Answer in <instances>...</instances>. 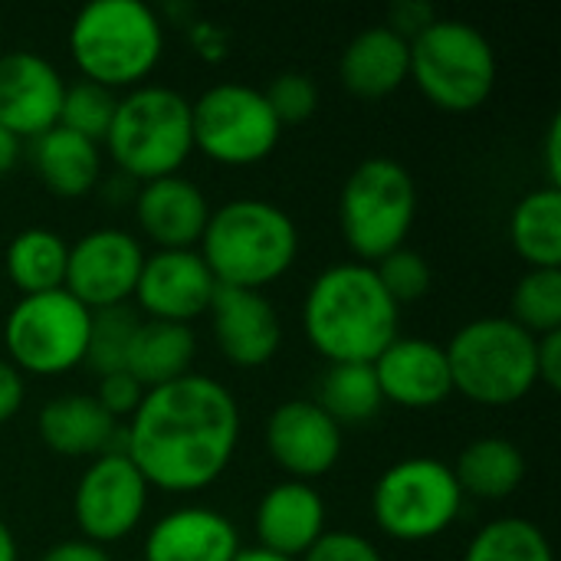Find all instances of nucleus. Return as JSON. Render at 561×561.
I'll use <instances>...</instances> for the list:
<instances>
[{
	"label": "nucleus",
	"instance_id": "obj_1",
	"mask_svg": "<svg viewBox=\"0 0 561 561\" xmlns=\"http://www.w3.org/2000/svg\"><path fill=\"white\" fill-rule=\"evenodd\" d=\"M237 437L233 391L210 375L187 371L141 394L125 427V454L148 483L191 493L227 470Z\"/></svg>",
	"mask_w": 561,
	"mask_h": 561
},
{
	"label": "nucleus",
	"instance_id": "obj_2",
	"mask_svg": "<svg viewBox=\"0 0 561 561\" xmlns=\"http://www.w3.org/2000/svg\"><path fill=\"white\" fill-rule=\"evenodd\" d=\"M306 335L329 362H375L398 339V302L371 263L325 266L302 302Z\"/></svg>",
	"mask_w": 561,
	"mask_h": 561
},
{
	"label": "nucleus",
	"instance_id": "obj_3",
	"mask_svg": "<svg viewBox=\"0 0 561 561\" xmlns=\"http://www.w3.org/2000/svg\"><path fill=\"white\" fill-rule=\"evenodd\" d=\"M296 250V220L279 204L263 197H233L210 210L197 253L217 283L260 289L293 266Z\"/></svg>",
	"mask_w": 561,
	"mask_h": 561
},
{
	"label": "nucleus",
	"instance_id": "obj_4",
	"mask_svg": "<svg viewBox=\"0 0 561 561\" xmlns=\"http://www.w3.org/2000/svg\"><path fill=\"white\" fill-rule=\"evenodd\" d=\"M164 46V26L145 0H89L72 26L69 49L99 85H131L151 72Z\"/></svg>",
	"mask_w": 561,
	"mask_h": 561
},
{
	"label": "nucleus",
	"instance_id": "obj_5",
	"mask_svg": "<svg viewBox=\"0 0 561 561\" xmlns=\"http://www.w3.org/2000/svg\"><path fill=\"white\" fill-rule=\"evenodd\" d=\"M105 141L112 158L131 178L154 181L178 174L194 148L191 102L171 85L141 82L125 99H118Z\"/></svg>",
	"mask_w": 561,
	"mask_h": 561
},
{
	"label": "nucleus",
	"instance_id": "obj_6",
	"mask_svg": "<svg viewBox=\"0 0 561 561\" xmlns=\"http://www.w3.org/2000/svg\"><path fill=\"white\" fill-rule=\"evenodd\" d=\"M444 352L454 388L480 404H513L539 381L536 335L510 316L470 319Z\"/></svg>",
	"mask_w": 561,
	"mask_h": 561
},
{
	"label": "nucleus",
	"instance_id": "obj_7",
	"mask_svg": "<svg viewBox=\"0 0 561 561\" xmlns=\"http://www.w3.org/2000/svg\"><path fill=\"white\" fill-rule=\"evenodd\" d=\"M411 76L421 92L450 112L486 102L496 82V53L480 26L467 20H431L411 39Z\"/></svg>",
	"mask_w": 561,
	"mask_h": 561
},
{
	"label": "nucleus",
	"instance_id": "obj_8",
	"mask_svg": "<svg viewBox=\"0 0 561 561\" xmlns=\"http://www.w3.org/2000/svg\"><path fill=\"white\" fill-rule=\"evenodd\" d=\"M417 214V187L411 171L388 158L375 154L352 168L339 194V220L345 243L362 260H378L388 250L401 247Z\"/></svg>",
	"mask_w": 561,
	"mask_h": 561
},
{
	"label": "nucleus",
	"instance_id": "obj_9",
	"mask_svg": "<svg viewBox=\"0 0 561 561\" xmlns=\"http://www.w3.org/2000/svg\"><path fill=\"white\" fill-rule=\"evenodd\" d=\"M463 503V490L437 457H404L391 463L371 493V510L378 526L394 539H431L444 533Z\"/></svg>",
	"mask_w": 561,
	"mask_h": 561
},
{
	"label": "nucleus",
	"instance_id": "obj_10",
	"mask_svg": "<svg viewBox=\"0 0 561 561\" xmlns=\"http://www.w3.org/2000/svg\"><path fill=\"white\" fill-rule=\"evenodd\" d=\"M89 339V309L66 289L20 296L3 322V342L13 365L33 375H59L82 362Z\"/></svg>",
	"mask_w": 561,
	"mask_h": 561
},
{
	"label": "nucleus",
	"instance_id": "obj_11",
	"mask_svg": "<svg viewBox=\"0 0 561 561\" xmlns=\"http://www.w3.org/2000/svg\"><path fill=\"white\" fill-rule=\"evenodd\" d=\"M194 145L224 164H253L279 141V118L263 89L247 82H217L191 102Z\"/></svg>",
	"mask_w": 561,
	"mask_h": 561
},
{
	"label": "nucleus",
	"instance_id": "obj_12",
	"mask_svg": "<svg viewBox=\"0 0 561 561\" xmlns=\"http://www.w3.org/2000/svg\"><path fill=\"white\" fill-rule=\"evenodd\" d=\"M145 500H148V480L138 473L128 454L105 450L79 477L72 513L79 529L89 536V542H112L138 526L145 513Z\"/></svg>",
	"mask_w": 561,
	"mask_h": 561
},
{
	"label": "nucleus",
	"instance_id": "obj_13",
	"mask_svg": "<svg viewBox=\"0 0 561 561\" xmlns=\"http://www.w3.org/2000/svg\"><path fill=\"white\" fill-rule=\"evenodd\" d=\"M145 253L141 243L118 227H99L82 233L69 247L62 286L85 306H115L135 293Z\"/></svg>",
	"mask_w": 561,
	"mask_h": 561
},
{
	"label": "nucleus",
	"instance_id": "obj_14",
	"mask_svg": "<svg viewBox=\"0 0 561 561\" xmlns=\"http://www.w3.org/2000/svg\"><path fill=\"white\" fill-rule=\"evenodd\" d=\"M266 447L293 480H312L332 470L342 454V424L332 421L312 398L283 401L266 417Z\"/></svg>",
	"mask_w": 561,
	"mask_h": 561
},
{
	"label": "nucleus",
	"instance_id": "obj_15",
	"mask_svg": "<svg viewBox=\"0 0 561 561\" xmlns=\"http://www.w3.org/2000/svg\"><path fill=\"white\" fill-rule=\"evenodd\" d=\"M62 92L66 82L46 56L33 49L0 53V125L16 138H36L53 128Z\"/></svg>",
	"mask_w": 561,
	"mask_h": 561
},
{
	"label": "nucleus",
	"instance_id": "obj_16",
	"mask_svg": "<svg viewBox=\"0 0 561 561\" xmlns=\"http://www.w3.org/2000/svg\"><path fill=\"white\" fill-rule=\"evenodd\" d=\"M214 289H217V279L194 247L158 250L145 256L138 283H135V296L151 319H168V322H184V325L194 316L207 312Z\"/></svg>",
	"mask_w": 561,
	"mask_h": 561
},
{
	"label": "nucleus",
	"instance_id": "obj_17",
	"mask_svg": "<svg viewBox=\"0 0 561 561\" xmlns=\"http://www.w3.org/2000/svg\"><path fill=\"white\" fill-rule=\"evenodd\" d=\"M210 322L217 345L224 355L237 365H263L276 355L283 325L276 316V306L260 289H240L217 283L210 296Z\"/></svg>",
	"mask_w": 561,
	"mask_h": 561
},
{
	"label": "nucleus",
	"instance_id": "obj_18",
	"mask_svg": "<svg viewBox=\"0 0 561 561\" xmlns=\"http://www.w3.org/2000/svg\"><path fill=\"white\" fill-rule=\"evenodd\" d=\"M371 365L381 398L404 408H431L454 391L447 352L431 339L398 335Z\"/></svg>",
	"mask_w": 561,
	"mask_h": 561
},
{
	"label": "nucleus",
	"instance_id": "obj_19",
	"mask_svg": "<svg viewBox=\"0 0 561 561\" xmlns=\"http://www.w3.org/2000/svg\"><path fill=\"white\" fill-rule=\"evenodd\" d=\"M237 552V526L207 506L171 510L145 539V561H233Z\"/></svg>",
	"mask_w": 561,
	"mask_h": 561
},
{
	"label": "nucleus",
	"instance_id": "obj_20",
	"mask_svg": "<svg viewBox=\"0 0 561 561\" xmlns=\"http://www.w3.org/2000/svg\"><path fill=\"white\" fill-rule=\"evenodd\" d=\"M135 214L141 230L154 243H161V250H191L204 237L210 204L194 181L181 174H164L145 181L135 201Z\"/></svg>",
	"mask_w": 561,
	"mask_h": 561
},
{
	"label": "nucleus",
	"instance_id": "obj_21",
	"mask_svg": "<svg viewBox=\"0 0 561 561\" xmlns=\"http://www.w3.org/2000/svg\"><path fill=\"white\" fill-rule=\"evenodd\" d=\"M325 533V503L306 480H283L260 496L256 536L263 549L299 559Z\"/></svg>",
	"mask_w": 561,
	"mask_h": 561
},
{
	"label": "nucleus",
	"instance_id": "obj_22",
	"mask_svg": "<svg viewBox=\"0 0 561 561\" xmlns=\"http://www.w3.org/2000/svg\"><path fill=\"white\" fill-rule=\"evenodd\" d=\"M411 69V49L408 36H401L391 23H375L358 30L339 59V76L345 89L365 99L388 95L404 82Z\"/></svg>",
	"mask_w": 561,
	"mask_h": 561
},
{
	"label": "nucleus",
	"instance_id": "obj_23",
	"mask_svg": "<svg viewBox=\"0 0 561 561\" xmlns=\"http://www.w3.org/2000/svg\"><path fill=\"white\" fill-rule=\"evenodd\" d=\"M39 437L66 457H99L115 447L118 424L95 394H59L39 411Z\"/></svg>",
	"mask_w": 561,
	"mask_h": 561
},
{
	"label": "nucleus",
	"instance_id": "obj_24",
	"mask_svg": "<svg viewBox=\"0 0 561 561\" xmlns=\"http://www.w3.org/2000/svg\"><path fill=\"white\" fill-rule=\"evenodd\" d=\"M194 352L197 342L191 325L168 322V319H141L125 355V371L141 388H158L164 381L187 375Z\"/></svg>",
	"mask_w": 561,
	"mask_h": 561
},
{
	"label": "nucleus",
	"instance_id": "obj_25",
	"mask_svg": "<svg viewBox=\"0 0 561 561\" xmlns=\"http://www.w3.org/2000/svg\"><path fill=\"white\" fill-rule=\"evenodd\" d=\"M33 168L53 194H85L99 178V145L62 125H53L33 141Z\"/></svg>",
	"mask_w": 561,
	"mask_h": 561
},
{
	"label": "nucleus",
	"instance_id": "obj_26",
	"mask_svg": "<svg viewBox=\"0 0 561 561\" xmlns=\"http://www.w3.org/2000/svg\"><path fill=\"white\" fill-rule=\"evenodd\" d=\"M454 477L463 493H473L480 500H503L523 483L526 457L506 437H480L460 450Z\"/></svg>",
	"mask_w": 561,
	"mask_h": 561
},
{
	"label": "nucleus",
	"instance_id": "obj_27",
	"mask_svg": "<svg viewBox=\"0 0 561 561\" xmlns=\"http://www.w3.org/2000/svg\"><path fill=\"white\" fill-rule=\"evenodd\" d=\"M510 237L533 266L561 263V187H533L510 217Z\"/></svg>",
	"mask_w": 561,
	"mask_h": 561
},
{
	"label": "nucleus",
	"instance_id": "obj_28",
	"mask_svg": "<svg viewBox=\"0 0 561 561\" xmlns=\"http://www.w3.org/2000/svg\"><path fill=\"white\" fill-rule=\"evenodd\" d=\"M66 260L69 243L46 227H26L7 247V273L23 289V296L59 289L66 279Z\"/></svg>",
	"mask_w": 561,
	"mask_h": 561
},
{
	"label": "nucleus",
	"instance_id": "obj_29",
	"mask_svg": "<svg viewBox=\"0 0 561 561\" xmlns=\"http://www.w3.org/2000/svg\"><path fill=\"white\" fill-rule=\"evenodd\" d=\"M381 388L371 362H332L319 378L316 404L332 421H368L381 408Z\"/></svg>",
	"mask_w": 561,
	"mask_h": 561
},
{
	"label": "nucleus",
	"instance_id": "obj_30",
	"mask_svg": "<svg viewBox=\"0 0 561 561\" xmlns=\"http://www.w3.org/2000/svg\"><path fill=\"white\" fill-rule=\"evenodd\" d=\"M463 561H556L546 533L523 519V516H503L477 529L470 539Z\"/></svg>",
	"mask_w": 561,
	"mask_h": 561
},
{
	"label": "nucleus",
	"instance_id": "obj_31",
	"mask_svg": "<svg viewBox=\"0 0 561 561\" xmlns=\"http://www.w3.org/2000/svg\"><path fill=\"white\" fill-rule=\"evenodd\" d=\"M138 322H141V316H138V309L128 306V302L89 309V339H85V355H82V362H85L99 378H102V375H112V371H122Z\"/></svg>",
	"mask_w": 561,
	"mask_h": 561
},
{
	"label": "nucleus",
	"instance_id": "obj_32",
	"mask_svg": "<svg viewBox=\"0 0 561 561\" xmlns=\"http://www.w3.org/2000/svg\"><path fill=\"white\" fill-rule=\"evenodd\" d=\"M513 322L533 335L561 329V270L533 266L513 289Z\"/></svg>",
	"mask_w": 561,
	"mask_h": 561
},
{
	"label": "nucleus",
	"instance_id": "obj_33",
	"mask_svg": "<svg viewBox=\"0 0 561 561\" xmlns=\"http://www.w3.org/2000/svg\"><path fill=\"white\" fill-rule=\"evenodd\" d=\"M115 105H118V99L112 95L108 85H99L92 79H79V82L66 85L56 125H62V128H69L89 141H99V138H105V131L112 125Z\"/></svg>",
	"mask_w": 561,
	"mask_h": 561
},
{
	"label": "nucleus",
	"instance_id": "obj_34",
	"mask_svg": "<svg viewBox=\"0 0 561 561\" xmlns=\"http://www.w3.org/2000/svg\"><path fill=\"white\" fill-rule=\"evenodd\" d=\"M375 273L381 279V286L388 289V296L401 306L411 299H421L431 286V263L411 250V247H394L385 256L375 260Z\"/></svg>",
	"mask_w": 561,
	"mask_h": 561
},
{
	"label": "nucleus",
	"instance_id": "obj_35",
	"mask_svg": "<svg viewBox=\"0 0 561 561\" xmlns=\"http://www.w3.org/2000/svg\"><path fill=\"white\" fill-rule=\"evenodd\" d=\"M273 115L283 122H302L316 112L319 105V85L309 72H296V69H286L279 76H273L263 89Z\"/></svg>",
	"mask_w": 561,
	"mask_h": 561
},
{
	"label": "nucleus",
	"instance_id": "obj_36",
	"mask_svg": "<svg viewBox=\"0 0 561 561\" xmlns=\"http://www.w3.org/2000/svg\"><path fill=\"white\" fill-rule=\"evenodd\" d=\"M302 561H385L381 552L358 533L348 529H325L306 552Z\"/></svg>",
	"mask_w": 561,
	"mask_h": 561
},
{
	"label": "nucleus",
	"instance_id": "obj_37",
	"mask_svg": "<svg viewBox=\"0 0 561 561\" xmlns=\"http://www.w3.org/2000/svg\"><path fill=\"white\" fill-rule=\"evenodd\" d=\"M141 394H145V388L122 368V371H112V375H102L99 378V404L112 414V417H118V414H128V411H135L138 408V401H141Z\"/></svg>",
	"mask_w": 561,
	"mask_h": 561
},
{
	"label": "nucleus",
	"instance_id": "obj_38",
	"mask_svg": "<svg viewBox=\"0 0 561 561\" xmlns=\"http://www.w3.org/2000/svg\"><path fill=\"white\" fill-rule=\"evenodd\" d=\"M536 371L549 388L561 385V329L536 335Z\"/></svg>",
	"mask_w": 561,
	"mask_h": 561
},
{
	"label": "nucleus",
	"instance_id": "obj_39",
	"mask_svg": "<svg viewBox=\"0 0 561 561\" xmlns=\"http://www.w3.org/2000/svg\"><path fill=\"white\" fill-rule=\"evenodd\" d=\"M39 561H112L105 556V549L99 542H89V539H66V542H56L43 552Z\"/></svg>",
	"mask_w": 561,
	"mask_h": 561
},
{
	"label": "nucleus",
	"instance_id": "obj_40",
	"mask_svg": "<svg viewBox=\"0 0 561 561\" xmlns=\"http://www.w3.org/2000/svg\"><path fill=\"white\" fill-rule=\"evenodd\" d=\"M20 404H23V378L13 362L0 358V424L13 417Z\"/></svg>",
	"mask_w": 561,
	"mask_h": 561
},
{
	"label": "nucleus",
	"instance_id": "obj_41",
	"mask_svg": "<svg viewBox=\"0 0 561 561\" xmlns=\"http://www.w3.org/2000/svg\"><path fill=\"white\" fill-rule=\"evenodd\" d=\"M546 168H549V184H561V115L552 118L549 135H546Z\"/></svg>",
	"mask_w": 561,
	"mask_h": 561
},
{
	"label": "nucleus",
	"instance_id": "obj_42",
	"mask_svg": "<svg viewBox=\"0 0 561 561\" xmlns=\"http://www.w3.org/2000/svg\"><path fill=\"white\" fill-rule=\"evenodd\" d=\"M16 154H20V138H16L13 131H7V128L0 125V174L13 168Z\"/></svg>",
	"mask_w": 561,
	"mask_h": 561
},
{
	"label": "nucleus",
	"instance_id": "obj_43",
	"mask_svg": "<svg viewBox=\"0 0 561 561\" xmlns=\"http://www.w3.org/2000/svg\"><path fill=\"white\" fill-rule=\"evenodd\" d=\"M233 561H299V559H289V556H279V552H270V549H263V546H256V549H240Z\"/></svg>",
	"mask_w": 561,
	"mask_h": 561
},
{
	"label": "nucleus",
	"instance_id": "obj_44",
	"mask_svg": "<svg viewBox=\"0 0 561 561\" xmlns=\"http://www.w3.org/2000/svg\"><path fill=\"white\" fill-rule=\"evenodd\" d=\"M0 561H16V539L3 519H0Z\"/></svg>",
	"mask_w": 561,
	"mask_h": 561
}]
</instances>
